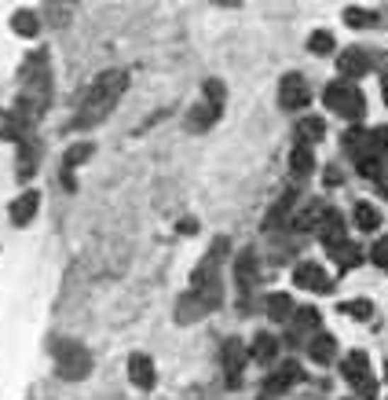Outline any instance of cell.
I'll use <instances>...</instances> for the list:
<instances>
[{
	"label": "cell",
	"mask_w": 388,
	"mask_h": 400,
	"mask_svg": "<svg viewBox=\"0 0 388 400\" xmlns=\"http://www.w3.org/2000/svg\"><path fill=\"white\" fill-rule=\"evenodd\" d=\"M374 265H381V268H388V235H381L377 243H374Z\"/></svg>",
	"instance_id": "e575fe53"
},
{
	"label": "cell",
	"mask_w": 388,
	"mask_h": 400,
	"mask_svg": "<svg viewBox=\"0 0 388 400\" xmlns=\"http://www.w3.org/2000/svg\"><path fill=\"white\" fill-rule=\"evenodd\" d=\"M33 170H37V147H33V140L26 136V140H23V147H18V177L30 180V177H33Z\"/></svg>",
	"instance_id": "cb8c5ba5"
},
{
	"label": "cell",
	"mask_w": 388,
	"mask_h": 400,
	"mask_svg": "<svg viewBox=\"0 0 388 400\" xmlns=\"http://www.w3.org/2000/svg\"><path fill=\"white\" fill-rule=\"evenodd\" d=\"M293 283H297L300 290H312V294H330V290H333V279H330L315 261L297 265V268H293Z\"/></svg>",
	"instance_id": "8992f818"
},
{
	"label": "cell",
	"mask_w": 388,
	"mask_h": 400,
	"mask_svg": "<svg viewBox=\"0 0 388 400\" xmlns=\"http://www.w3.org/2000/svg\"><path fill=\"white\" fill-rule=\"evenodd\" d=\"M125 89H128V74L125 70H106V74H99L96 81H92V89H89V96H84V103H81V114H77V129H89V125H99L106 114L114 111V103L125 96Z\"/></svg>",
	"instance_id": "6da1fadb"
},
{
	"label": "cell",
	"mask_w": 388,
	"mask_h": 400,
	"mask_svg": "<svg viewBox=\"0 0 388 400\" xmlns=\"http://www.w3.org/2000/svg\"><path fill=\"white\" fill-rule=\"evenodd\" d=\"M330 257L337 261V268H344V272H348V268H355V265L363 261V250H359L355 243H348V239H344V243L330 246Z\"/></svg>",
	"instance_id": "2e32d148"
},
{
	"label": "cell",
	"mask_w": 388,
	"mask_h": 400,
	"mask_svg": "<svg viewBox=\"0 0 388 400\" xmlns=\"http://www.w3.org/2000/svg\"><path fill=\"white\" fill-rule=\"evenodd\" d=\"M337 70L344 74V81H355V77H363L366 70H370V55H366L363 48H348V52H341Z\"/></svg>",
	"instance_id": "8fae6325"
},
{
	"label": "cell",
	"mask_w": 388,
	"mask_h": 400,
	"mask_svg": "<svg viewBox=\"0 0 388 400\" xmlns=\"http://www.w3.org/2000/svg\"><path fill=\"white\" fill-rule=\"evenodd\" d=\"M297 378H300V364H283V367H278V371H271L268 378H264V389L268 393H286L293 382H297Z\"/></svg>",
	"instance_id": "5bb4252c"
},
{
	"label": "cell",
	"mask_w": 388,
	"mask_h": 400,
	"mask_svg": "<svg viewBox=\"0 0 388 400\" xmlns=\"http://www.w3.org/2000/svg\"><path fill=\"white\" fill-rule=\"evenodd\" d=\"M217 118H220V107L205 103V107H198V111L190 114V125H194V129H205V125H209V121H217Z\"/></svg>",
	"instance_id": "d6a6232c"
},
{
	"label": "cell",
	"mask_w": 388,
	"mask_h": 400,
	"mask_svg": "<svg viewBox=\"0 0 388 400\" xmlns=\"http://www.w3.org/2000/svg\"><path fill=\"white\" fill-rule=\"evenodd\" d=\"M37 206H40V191H23L11 202V221L15 224H30L33 213H37Z\"/></svg>",
	"instance_id": "9a60e30c"
},
{
	"label": "cell",
	"mask_w": 388,
	"mask_h": 400,
	"mask_svg": "<svg viewBox=\"0 0 388 400\" xmlns=\"http://www.w3.org/2000/svg\"><path fill=\"white\" fill-rule=\"evenodd\" d=\"M326 107H330L333 114H341V118L355 121V118H363V111H366V99H363V92L352 85V81H333V85L326 89Z\"/></svg>",
	"instance_id": "3957f363"
},
{
	"label": "cell",
	"mask_w": 388,
	"mask_h": 400,
	"mask_svg": "<svg viewBox=\"0 0 388 400\" xmlns=\"http://www.w3.org/2000/svg\"><path fill=\"white\" fill-rule=\"evenodd\" d=\"M355 170H359V177H366V180H377V177H381V158H377V155H363V158H355Z\"/></svg>",
	"instance_id": "f546056e"
},
{
	"label": "cell",
	"mask_w": 388,
	"mask_h": 400,
	"mask_svg": "<svg viewBox=\"0 0 388 400\" xmlns=\"http://www.w3.org/2000/svg\"><path fill=\"white\" fill-rule=\"evenodd\" d=\"M344 23H348L352 30H359V26H374L377 15L374 11H363V8H348V11H344Z\"/></svg>",
	"instance_id": "4dcf8cb0"
},
{
	"label": "cell",
	"mask_w": 388,
	"mask_h": 400,
	"mask_svg": "<svg viewBox=\"0 0 388 400\" xmlns=\"http://www.w3.org/2000/svg\"><path fill=\"white\" fill-rule=\"evenodd\" d=\"M322 213H326V206L312 202L308 209H300V213L293 217V228H297V231H315V228H319V221H322Z\"/></svg>",
	"instance_id": "7402d4cb"
},
{
	"label": "cell",
	"mask_w": 388,
	"mask_h": 400,
	"mask_svg": "<svg viewBox=\"0 0 388 400\" xmlns=\"http://www.w3.org/2000/svg\"><path fill=\"white\" fill-rule=\"evenodd\" d=\"M220 360H224V371H227V382H231V386H239L242 367H246V360H249V349H246V342H239V338H227V342H224V349H220Z\"/></svg>",
	"instance_id": "52a82bcc"
},
{
	"label": "cell",
	"mask_w": 388,
	"mask_h": 400,
	"mask_svg": "<svg viewBox=\"0 0 388 400\" xmlns=\"http://www.w3.org/2000/svg\"><path fill=\"white\" fill-rule=\"evenodd\" d=\"M384 378H388V364H384Z\"/></svg>",
	"instance_id": "f35d334b"
},
{
	"label": "cell",
	"mask_w": 388,
	"mask_h": 400,
	"mask_svg": "<svg viewBox=\"0 0 388 400\" xmlns=\"http://www.w3.org/2000/svg\"><path fill=\"white\" fill-rule=\"evenodd\" d=\"M344 312L355 316V320H370V316H374V305L366 301V298H359V301H348V305H344Z\"/></svg>",
	"instance_id": "836d02e7"
},
{
	"label": "cell",
	"mask_w": 388,
	"mask_h": 400,
	"mask_svg": "<svg viewBox=\"0 0 388 400\" xmlns=\"http://www.w3.org/2000/svg\"><path fill=\"white\" fill-rule=\"evenodd\" d=\"M319 323H322V316H319V309H312V305H304V309L293 312L297 334H312V330H319Z\"/></svg>",
	"instance_id": "603a6c76"
},
{
	"label": "cell",
	"mask_w": 388,
	"mask_h": 400,
	"mask_svg": "<svg viewBox=\"0 0 388 400\" xmlns=\"http://www.w3.org/2000/svg\"><path fill=\"white\" fill-rule=\"evenodd\" d=\"M290 170H293V177H308V173L315 170V155H312V147H304V143H297V147H293V155H290Z\"/></svg>",
	"instance_id": "ffe728a7"
},
{
	"label": "cell",
	"mask_w": 388,
	"mask_h": 400,
	"mask_svg": "<svg viewBox=\"0 0 388 400\" xmlns=\"http://www.w3.org/2000/svg\"><path fill=\"white\" fill-rule=\"evenodd\" d=\"M344 378L359 389V396H377V382H374V374H370V360H366V352L355 349L344 356Z\"/></svg>",
	"instance_id": "5b68a950"
},
{
	"label": "cell",
	"mask_w": 388,
	"mask_h": 400,
	"mask_svg": "<svg viewBox=\"0 0 388 400\" xmlns=\"http://www.w3.org/2000/svg\"><path fill=\"white\" fill-rule=\"evenodd\" d=\"M26 133H30V121L18 114L15 107L11 111H0V140H18V143H23Z\"/></svg>",
	"instance_id": "7c38bea8"
},
{
	"label": "cell",
	"mask_w": 388,
	"mask_h": 400,
	"mask_svg": "<svg viewBox=\"0 0 388 400\" xmlns=\"http://www.w3.org/2000/svg\"><path fill=\"white\" fill-rule=\"evenodd\" d=\"M293 298H290V294H271V298H268V316H271V320L275 323H286V320H293Z\"/></svg>",
	"instance_id": "ac0fdd59"
},
{
	"label": "cell",
	"mask_w": 388,
	"mask_h": 400,
	"mask_svg": "<svg viewBox=\"0 0 388 400\" xmlns=\"http://www.w3.org/2000/svg\"><path fill=\"white\" fill-rule=\"evenodd\" d=\"M293 202H297V191H286L283 199H278V206H271V213H268V228H278L286 221V213L293 209Z\"/></svg>",
	"instance_id": "83f0119b"
},
{
	"label": "cell",
	"mask_w": 388,
	"mask_h": 400,
	"mask_svg": "<svg viewBox=\"0 0 388 400\" xmlns=\"http://www.w3.org/2000/svg\"><path fill=\"white\" fill-rule=\"evenodd\" d=\"M55 364H59V374H62V378L77 382V378H89L92 356H89V349L77 345V342H59V345H55Z\"/></svg>",
	"instance_id": "277c9868"
},
{
	"label": "cell",
	"mask_w": 388,
	"mask_h": 400,
	"mask_svg": "<svg viewBox=\"0 0 388 400\" xmlns=\"http://www.w3.org/2000/svg\"><path fill=\"white\" fill-rule=\"evenodd\" d=\"M333 352H337V342L330 338V334H315L312 345H308V356H312L315 364H330Z\"/></svg>",
	"instance_id": "d6986e66"
},
{
	"label": "cell",
	"mask_w": 388,
	"mask_h": 400,
	"mask_svg": "<svg viewBox=\"0 0 388 400\" xmlns=\"http://www.w3.org/2000/svg\"><path fill=\"white\" fill-rule=\"evenodd\" d=\"M180 231L183 235H194V231H198V221H180Z\"/></svg>",
	"instance_id": "8d00e7d4"
},
{
	"label": "cell",
	"mask_w": 388,
	"mask_h": 400,
	"mask_svg": "<svg viewBox=\"0 0 388 400\" xmlns=\"http://www.w3.org/2000/svg\"><path fill=\"white\" fill-rule=\"evenodd\" d=\"M297 136H300V143H304V147H312V143H319L322 136H326V125H322V118H304V121H300L297 125Z\"/></svg>",
	"instance_id": "44dd1931"
},
{
	"label": "cell",
	"mask_w": 388,
	"mask_h": 400,
	"mask_svg": "<svg viewBox=\"0 0 388 400\" xmlns=\"http://www.w3.org/2000/svg\"><path fill=\"white\" fill-rule=\"evenodd\" d=\"M128 378H132V386L136 389H154V364H150V356L143 352H132L128 356Z\"/></svg>",
	"instance_id": "9c48e42d"
},
{
	"label": "cell",
	"mask_w": 388,
	"mask_h": 400,
	"mask_svg": "<svg viewBox=\"0 0 388 400\" xmlns=\"http://www.w3.org/2000/svg\"><path fill=\"white\" fill-rule=\"evenodd\" d=\"M333 45H337V40H333V33H326V30H315L312 40H308V48H312L315 55H330Z\"/></svg>",
	"instance_id": "f1b7e54d"
},
{
	"label": "cell",
	"mask_w": 388,
	"mask_h": 400,
	"mask_svg": "<svg viewBox=\"0 0 388 400\" xmlns=\"http://www.w3.org/2000/svg\"><path fill=\"white\" fill-rule=\"evenodd\" d=\"M278 103H283L286 111H300L308 103V81L300 74H286L283 85H278Z\"/></svg>",
	"instance_id": "ba28073f"
},
{
	"label": "cell",
	"mask_w": 388,
	"mask_h": 400,
	"mask_svg": "<svg viewBox=\"0 0 388 400\" xmlns=\"http://www.w3.org/2000/svg\"><path fill=\"white\" fill-rule=\"evenodd\" d=\"M315 231H319V239L326 246H337V243H344V217L337 213V209H326Z\"/></svg>",
	"instance_id": "4fadbf2b"
},
{
	"label": "cell",
	"mask_w": 388,
	"mask_h": 400,
	"mask_svg": "<svg viewBox=\"0 0 388 400\" xmlns=\"http://www.w3.org/2000/svg\"><path fill=\"white\" fill-rule=\"evenodd\" d=\"M217 265H220V257H212V254H209L198 268H194V279H190V294H194V298H198L205 309H220V301H224Z\"/></svg>",
	"instance_id": "7a4b0ae2"
},
{
	"label": "cell",
	"mask_w": 388,
	"mask_h": 400,
	"mask_svg": "<svg viewBox=\"0 0 388 400\" xmlns=\"http://www.w3.org/2000/svg\"><path fill=\"white\" fill-rule=\"evenodd\" d=\"M205 96H209L212 107H220V99H224V85H220V81H205Z\"/></svg>",
	"instance_id": "d590c367"
},
{
	"label": "cell",
	"mask_w": 388,
	"mask_h": 400,
	"mask_svg": "<svg viewBox=\"0 0 388 400\" xmlns=\"http://www.w3.org/2000/svg\"><path fill=\"white\" fill-rule=\"evenodd\" d=\"M234 276H239V287H242V312H249V290L256 287V257L249 250L234 261Z\"/></svg>",
	"instance_id": "30bf717a"
},
{
	"label": "cell",
	"mask_w": 388,
	"mask_h": 400,
	"mask_svg": "<svg viewBox=\"0 0 388 400\" xmlns=\"http://www.w3.org/2000/svg\"><path fill=\"white\" fill-rule=\"evenodd\" d=\"M92 151H96V143H89V140H84V143H74L70 151H67V170H74V165H81L84 158H92Z\"/></svg>",
	"instance_id": "1f68e13d"
},
{
	"label": "cell",
	"mask_w": 388,
	"mask_h": 400,
	"mask_svg": "<svg viewBox=\"0 0 388 400\" xmlns=\"http://www.w3.org/2000/svg\"><path fill=\"white\" fill-rule=\"evenodd\" d=\"M209 309L198 301V298H194V294L187 290L183 294V298H180V305H176V323H194V320H202V316H205Z\"/></svg>",
	"instance_id": "e0dca14e"
},
{
	"label": "cell",
	"mask_w": 388,
	"mask_h": 400,
	"mask_svg": "<svg viewBox=\"0 0 388 400\" xmlns=\"http://www.w3.org/2000/svg\"><path fill=\"white\" fill-rule=\"evenodd\" d=\"M381 92H384V103H388V77L381 81Z\"/></svg>",
	"instance_id": "74e56055"
},
{
	"label": "cell",
	"mask_w": 388,
	"mask_h": 400,
	"mask_svg": "<svg viewBox=\"0 0 388 400\" xmlns=\"http://www.w3.org/2000/svg\"><path fill=\"white\" fill-rule=\"evenodd\" d=\"M249 356H253V360H264V364H271L275 356H278V342L271 338V334H256V342H253Z\"/></svg>",
	"instance_id": "d4e9b609"
},
{
	"label": "cell",
	"mask_w": 388,
	"mask_h": 400,
	"mask_svg": "<svg viewBox=\"0 0 388 400\" xmlns=\"http://www.w3.org/2000/svg\"><path fill=\"white\" fill-rule=\"evenodd\" d=\"M11 30H15L18 37H33V33L40 30V15H33V11H15V15H11Z\"/></svg>",
	"instance_id": "484cf974"
},
{
	"label": "cell",
	"mask_w": 388,
	"mask_h": 400,
	"mask_svg": "<svg viewBox=\"0 0 388 400\" xmlns=\"http://www.w3.org/2000/svg\"><path fill=\"white\" fill-rule=\"evenodd\" d=\"M352 217H355V228H363V231H374V228L381 224V213H377L370 202H355Z\"/></svg>",
	"instance_id": "4316f807"
}]
</instances>
